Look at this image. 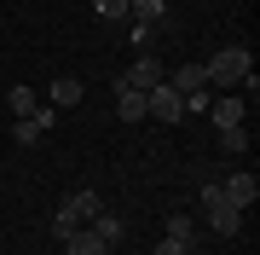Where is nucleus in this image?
I'll return each mask as SVG.
<instances>
[{
  "mask_svg": "<svg viewBox=\"0 0 260 255\" xmlns=\"http://www.w3.org/2000/svg\"><path fill=\"white\" fill-rule=\"evenodd\" d=\"M168 87H174L179 99H191V93H203V87H208V76H203V64H179L174 76H168Z\"/></svg>",
  "mask_w": 260,
  "mask_h": 255,
  "instance_id": "6e6552de",
  "label": "nucleus"
},
{
  "mask_svg": "<svg viewBox=\"0 0 260 255\" xmlns=\"http://www.w3.org/2000/svg\"><path fill=\"white\" fill-rule=\"evenodd\" d=\"M185 116H208V87H203V93H191V99H185Z\"/></svg>",
  "mask_w": 260,
  "mask_h": 255,
  "instance_id": "aec40b11",
  "label": "nucleus"
},
{
  "mask_svg": "<svg viewBox=\"0 0 260 255\" xmlns=\"http://www.w3.org/2000/svg\"><path fill=\"white\" fill-rule=\"evenodd\" d=\"M87 226H93V232L104 238V244H110V249H116V244H121V232H127V220H121V215H110V209H99V215H93V220H87Z\"/></svg>",
  "mask_w": 260,
  "mask_h": 255,
  "instance_id": "ddd939ff",
  "label": "nucleus"
},
{
  "mask_svg": "<svg viewBox=\"0 0 260 255\" xmlns=\"http://www.w3.org/2000/svg\"><path fill=\"white\" fill-rule=\"evenodd\" d=\"M64 209H70V215H75V220L87 226V220H93L99 209H104V197H99L93 186H81V191H70V197H64Z\"/></svg>",
  "mask_w": 260,
  "mask_h": 255,
  "instance_id": "1a4fd4ad",
  "label": "nucleus"
},
{
  "mask_svg": "<svg viewBox=\"0 0 260 255\" xmlns=\"http://www.w3.org/2000/svg\"><path fill=\"white\" fill-rule=\"evenodd\" d=\"M81 99H87V81H75V76L52 81V93H47V104H52V110H75Z\"/></svg>",
  "mask_w": 260,
  "mask_h": 255,
  "instance_id": "0eeeda50",
  "label": "nucleus"
},
{
  "mask_svg": "<svg viewBox=\"0 0 260 255\" xmlns=\"http://www.w3.org/2000/svg\"><path fill=\"white\" fill-rule=\"evenodd\" d=\"M208 122H214V128H243V99H237V93L208 99Z\"/></svg>",
  "mask_w": 260,
  "mask_h": 255,
  "instance_id": "423d86ee",
  "label": "nucleus"
},
{
  "mask_svg": "<svg viewBox=\"0 0 260 255\" xmlns=\"http://www.w3.org/2000/svg\"><path fill=\"white\" fill-rule=\"evenodd\" d=\"M162 238H179V244H197V220H191V215H168V220H162Z\"/></svg>",
  "mask_w": 260,
  "mask_h": 255,
  "instance_id": "4468645a",
  "label": "nucleus"
},
{
  "mask_svg": "<svg viewBox=\"0 0 260 255\" xmlns=\"http://www.w3.org/2000/svg\"><path fill=\"white\" fill-rule=\"evenodd\" d=\"M220 151L225 157H243V151H249V133H243V128H220Z\"/></svg>",
  "mask_w": 260,
  "mask_h": 255,
  "instance_id": "dca6fc26",
  "label": "nucleus"
},
{
  "mask_svg": "<svg viewBox=\"0 0 260 255\" xmlns=\"http://www.w3.org/2000/svg\"><path fill=\"white\" fill-rule=\"evenodd\" d=\"M197 197H203V209H208V203H220L225 191H220V180H203V186H197Z\"/></svg>",
  "mask_w": 260,
  "mask_h": 255,
  "instance_id": "6ab92c4d",
  "label": "nucleus"
},
{
  "mask_svg": "<svg viewBox=\"0 0 260 255\" xmlns=\"http://www.w3.org/2000/svg\"><path fill=\"white\" fill-rule=\"evenodd\" d=\"M6 104H12V116H35V104H41V99H35V93H29V87L18 81V87L6 93Z\"/></svg>",
  "mask_w": 260,
  "mask_h": 255,
  "instance_id": "2eb2a0df",
  "label": "nucleus"
},
{
  "mask_svg": "<svg viewBox=\"0 0 260 255\" xmlns=\"http://www.w3.org/2000/svg\"><path fill=\"white\" fill-rule=\"evenodd\" d=\"M156 255H191V244H179V238H162V244H156Z\"/></svg>",
  "mask_w": 260,
  "mask_h": 255,
  "instance_id": "412c9836",
  "label": "nucleus"
},
{
  "mask_svg": "<svg viewBox=\"0 0 260 255\" xmlns=\"http://www.w3.org/2000/svg\"><path fill=\"white\" fill-rule=\"evenodd\" d=\"M127 6H133V0H93V12H99V18H110V23L127 18Z\"/></svg>",
  "mask_w": 260,
  "mask_h": 255,
  "instance_id": "f3484780",
  "label": "nucleus"
},
{
  "mask_svg": "<svg viewBox=\"0 0 260 255\" xmlns=\"http://www.w3.org/2000/svg\"><path fill=\"white\" fill-rule=\"evenodd\" d=\"M116 110H121V122H145V93L116 81Z\"/></svg>",
  "mask_w": 260,
  "mask_h": 255,
  "instance_id": "f8f14e48",
  "label": "nucleus"
},
{
  "mask_svg": "<svg viewBox=\"0 0 260 255\" xmlns=\"http://www.w3.org/2000/svg\"><path fill=\"white\" fill-rule=\"evenodd\" d=\"M145 116H156V122H185V99L168 87V76L145 93Z\"/></svg>",
  "mask_w": 260,
  "mask_h": 255,
  "instance_id": "f03ea898",
  "label": "nucleus"
},
{
  "mask_svg": "<svg viewBox=\"0 0 260 255\" xmlns=\"http://www.w3.org/2000/svg\"><path fill=\"white\" fill-rule=\"evenodd\" d=\"M127 23H139V29L168 23V0H133V6H127Z\"/></svg>",
  "mask_w": 260,
  "mask_h": 255,
  "instance_id": "9d476101",
  "label": "nucleus"
},
{
  "mask_svg": "<svg viewBox=\"0 0 260 255\" xmlns=\"http://www.w3.org/2000/svg\"><path fill=\"white\" fill-rule=\"evenodd\" d=\"M162 76H168V70L156 64V58H150V52H139V58L127 64V76H121V87H139V93H150V87H156Z\"/></svg>",
  "mask_w": 260,
  "mask_h": 255,
  "instance_id": "7ed1b4c3",
  "label": "nucleus"
},
{
  "mask_svg": "<svg viewBox=\"0 0 260 255\" xmlns=\"http://www.w3.org/2000/svg\"><path fill=\"white\" fill-rule=\"evenodd\" d=\"M220 191H225V203H237L243 215H249L254 197H260V180H254V174H232V180H220Z\"/></svg>",
  "mask_w": 260,
  "mask_h": 255,
  "instance_id": "20e7f679",
  "label": "nucleus"
},
{
  "mask_svg": "<svg viewBox=\"0 0 260 255\" xmlns=\"http://www.w3.org/2000/svg\"><path fill=\"white\" fill-rule=\"evenodd\" d=\"M203 76H208V81H225V87H243V81L254 76V58H249V47H220V52L203 64Z\"/></svg>",
  "mask_w": 260,
  "mask_h": 255,
  "instance_id": "f257e3e1",
  "label": "nucleus"
},
{
  "mask_svg": "<svg viewBox=\"0 0 260 255\" xmlns=\"http://www.w3.org/2000/svg\"><path fill=\"white\" fill-rule=\"evenodd\" d=\"M75 226H81V220H75V215H70V209H64V203H58V215H52V238H58V244H64V238H70Z\"/></svg>",
  "mask_w": 260,
  "mask_h": 255,
  "instance_id": "a211bd4d",
  "label": "nucleus"
},
{
  "mask_svg": "<svg viewBox=\"0 0 260 255\" xmlns=\"http://www.w3.org/2000/svg\"><path fill=\"white\" fill-rule=\"evenodd\" d=\"M104 255H116V249H104Z\"/></svg>",
  "mask_w": 260,
  "mask_h": 255,
  "instance_id": "4be33fe9",
  "label": "nucleus"
},
{
  "mask_svg": "<svg viewBox=\"0 0 260 255\" xmlns=\"http://www.w3.org/2000/svg\"><path fill=\"white\" fill-rule=\"evenodd\" d=\"M104 249H110V244H104L93 226H75V232L64 238V255H104Z\"/></svg>",
  "mask_w": 260,
  "mask_h": 255,
  "instance_id": "9b49d317",
  "label": "nucleus"
},
{
  "mask_svg": "<svg viewBox=\"0 0 260 255\" xmlns=\"http://www.w3.org/2000/svg\"><path fill=\"white\" fill-rule=\"evenodd\" d=\"M203 220H208V232H220V238H232V232L243 226V209L220 197V203H208V209H203Z\"/></svg>",
  "mask_w": 260,
  "mask_h": 255,
  "instance_id": "39448f33",
  "label": "nucleus"
}]
</instances>
